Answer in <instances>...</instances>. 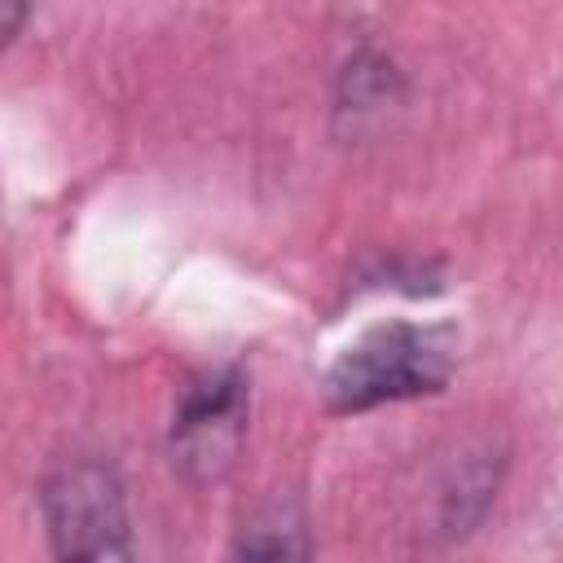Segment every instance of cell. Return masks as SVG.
Instances as JSON below:
<instances>
[{
  "label": "cell",
  "mask_w": 563,
  "mask_h": 563,
  "mask_svg": "<svg viewBox=\"0 0 563 563\" xmlns=\"http://www.w3.org/2000/svg\"><path fill=\"white\" fill-rule=\"evenodd\" d=\"M44 528L57 559H128V506L123 484L110 462L97 457H70L57 471H48L40 488Z\"/></svg>",
  "instance_id": "7a4b0ae2"
},
{
  "label": "cell",
  "mask_w": 563,
  "mask_h": 563,
  "mask_svg": "<svg viewBox=\"0 0 563 563\" xmlns=\"http://www.w3.org/2000/svg\"><path fill=\"white\" fill-rule=\"evenodd\" d=\"M238 554L246 559H303L308 554V541H303V519L295 510H268L264 519H255L251 528H242Z\"/></svg>",
  "instance_id": "277c9868"
},
{
  "label": "cell",
  "mask_w": 563,
  "mask_h": 563,
  "mask_svg": "<svg viewBox=\"0 0 563 563\" xmlns=\"http://www.w3.org/2000/svg\"><path fill=\"white\" fill-rule=\"evenodd\" d=\"M453 374V343L427 325H378L352 343L325 374V405L334 413H365L374 405L431 396Z\"/></svg>",
  "instance_id": "6da1fadb"
},
{
  "label": "cell",
  "mask_w": 563,
  "mask_h": 563,
  "mask_svg": "<svg viewBox=\"0 0 563 563\" xmlns=\"http://www.w3.org/2000/svg\"><path fill=\"white\" fill-rule=\"evenodd\" d=\"M246 435V378L238 369H216L185 387L172 418V466L189 484H220Z\"/></svg>",
  "instance_id": "3957f363"
}]
</instances>
